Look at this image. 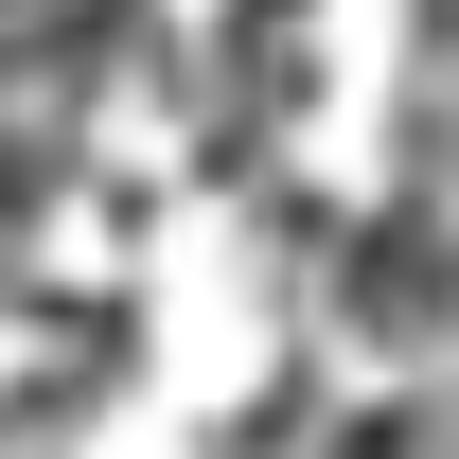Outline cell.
Masks as SVG:
<instances>
[{"label":"cell","mask_w":459,"mask_h":459,"mask_svg":"<svg viewBox=\"0 0 459 459\" xmlns=\"http://www.w3.org/2000/svg\"><path fill=\"white\" fill-rule=\"evenodd\" d=\"M318 300H336V336L389 353V371L459 353V195H389V212H353L336 265H318Z\"/></svg>","instance_id":"1"}]
</instances>
